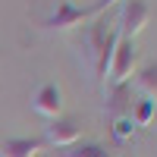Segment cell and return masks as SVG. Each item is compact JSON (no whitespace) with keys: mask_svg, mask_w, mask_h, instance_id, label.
I'll return each instance as SVG.
<instances>
[{"mask_svg":"<svg viewBox=\"0 0 157 157\" xmlns=\"http://www.w3.org/2000/svg\"><path fill=\"white\" fill-rule=\"evenodd\" d=\"M116 44H120V32H116V25H110V22L91 25L85 47H88L91 69H94V78H98V82H107V69H110V60H113Z\"/></svg>","mask_w":157,"mask_h":157,"instance_id":"1","label":"cell"},{"mask_svg":"<svg viewBox=\"0 0 157 157\" xmlns=\"http://www.w3.org/2000/svg\"><path fill=\"white\" fill-rule=\"evenodd\" d=\"M135 66H138V47H135V41L120 38V44H116V50H113V60H110V69H107L110 88L129 85V78H132Z\"/></svg>","mask_w":157,"mask_h":157,"instance_id":"2","label":"cell"},{"mask_svg":"<svg viewBox=\"0 0 157 157\" xmlns=\"http://www.w3.org/2000/svg\"><path fill=\"white\" fill-rule=\"evenodd\" d=\"M148 19H151V10H148L145 0H123L120 19H116V32H120V38H126V41H135V35H141Z\"/></svg>","mask_w":157,"mask_h":157,"instance_id":"3","label":"cell"},{"mask_svg":"<svg viewBox=\"0 0 157 157\" xmlns=\"http://www.w3.org/2000/svg\"><path fill=\"white\" fill-rule=\"evenodd\" d=\"M91 16H94V10H78L75 3H69V0H60L57 13L44 22V29L47 32H69V29H75V25L88 22Z\"/></svg>","mask_w":157,"mask_h":157,"instance_id":"4","label":"cell"},{"mask_svg":"<svg viewBox=\"0 0 157 157\" xmlns=\"http://www.w3.org/2000/svg\"><path fill=\"white\" fill-rule=\"evenodd\" d=\"M78 138H82V126L75 120L57 116V120H50V126H47V132H44L41 141H47V145H54V148H72Z\"/></svg>","mask_w":157,"mask_h":157,"instance_id":"5","label":"cell"},{"mask_svg":"<svg viewBox=\"0 0 157 157\" xmlns=\"http://www.w3.org/2000/svg\"><path fill=\"white\" fill-rule=\"evenodd\" d=\"M32 107H35L38 113L50 116V120H57V116L63 113V91H60V85H57V82H44L41 88L35 91Z\"/></svg>","mask_w":157,"mask_h":157,"instance_id":"6","label":"cell"},{"mask_svg":"<svg viewBox=\"0 0 157 157\" xmlns=\"http://www.w3.org/2000/svg\"><path fill=\"white\" fill-rule=\"evenodd\" d=\"M41 148H44L41 138H6L0 148V157H38Z\"/></svg>","mask_w":157,"mask_h":157,"instance_id":"7","label":"cell"},{"mask_svg":"<svg viewBox=\"0 0 157 157\" xmlns=\"http://www.w3.org/2000/svg\"><path fill=\"white\" fill-rule=\"evenodd\" d=\"M135 85H138V91L145 98L157 101V60H148L145 66L135 72Z\"/></svg>","mask_w":157,"mask_h":157,"instance_id":"8","label":"cell"},{"mask_svg":"<svg viewBox=\"0 0 157 157\" xmlns=\"http://www.w3.org/2000/svg\"><path fill=\"white\" fill-rule=\"evenodd\" d=\"M107 113H110V116H126V113H132V104H129V85H116V88H110Z\"/></svg>","mask_w":157,"mask_h":157,"instance_id":"9","label":"cell"},{"mask_svg":"<svg viewBox=\"0 0 157 157\" xmlns=\"http://www.w3.org/2000/svg\"><path fill=\"white\" fill-rule=\"evenodd\" d=\"M154 113H157V101H151V98H141L135 107H132V123L138 126V129H145V126H151V120H154Z\"/></svg>","mask_w":157,"mask_h":157,"instance_id":"10","label":"cell"},{"mask_svg":"<svg viewBox=\"0 0 157 157\" xmlns=\"http://www.w3.org/2000/svg\"><path fill=\"white\" fill-rule=\"evenodd\" d=\"M63 157H120V154L107 151L104 145H72L69 151H63Z\"/></svg>","mask_w":157,"mask_h":157,"instance_id":"11","label":"cell"},{"mask_svg":"<svg viewBox=\"0 0 157 157\" xmlns=\"http://www.w3.org/2000/svg\"><path fill=\"white\" fill-rule=\"evenodd\" d=\"M110 126H113V138L116 141H126V138H132V129H135V123H132V116H110Z\"/></svg>","mask_w":157,"mask_h":157,"instance_id":"12","label":"cell"},{"mask_svg":"<svg viewBox=\"0 0 157 157\" xmlns=\"http://www.w3.org/2000/svg\"><path fill=\"white\" fill-rule=\"evenodd\" d=\"M113 3H123V0H98V3L91 6V10H94V16H101V13H107Z\"/></svg>","mask_w":157,"mask_h":157,"instance_id":"13","label":"cell"}]
</instances>
